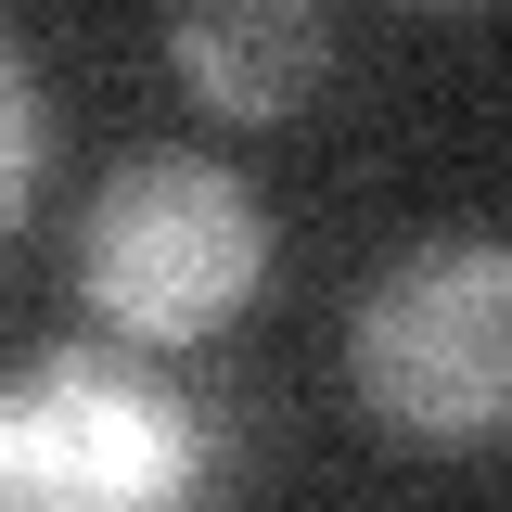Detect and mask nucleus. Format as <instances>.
<instances>
[{
    "label": "nucleus",
    "mask_w": 512,
    "mask_h": 512,
    "mask_svg": "<svg viewBox=\"0 0 512 512\" xmlns=\"http://www.w3.org/2000/svg\"><path fill=\"white\" fill-rule=\"evenodd\" d=\"M167 77L231 128H282L333 77V13L320 0H180L167 13Z\"/></svg>",
    "instance_id": "20e7f679"
},
{
    "label": "nucleus",
    "mask_w": 512,
    "mask_h": 512,
    "mask_svg": "<svg viewBox=\"0 0 512 512\" xmlns=\"http://www.w3.org/2000/svg\"><path fill=\"white\" fill-rule=\"evenodd\" d=\"M0 103H13V154H0V218L26 231V218H39V167H52V77H39V52H26V39L0 52Z\"/></svg>",
    "instance_id": "39448f33"
},
{
    "label": "nucleus",
    "mask_w": 512,
    "mask_h": 512,
    "mask_svg": "<svg viewBox=\"0 0 512 512\" xmlns=\"http://www.w3.org/2000/svg\"><path fill=\"white\" fill-rule=\"evenodd\" d=\"M205 474V423L167 372L116 346H39L0 397V487L52 512H141Z\"/></svg>",
    "instance_id": "7ed1b4c3"
},
{
    "label": "nucleus",
    "mask_w": 512,
    "mask_h": 512,
    "mask_svg": "<svg viewBox=\"0 0 512 512\" xmlns=\"http://www.w3.org/2000/svg\"><path fill=\"white\" fill-rule=\"evenodd\" d=\"M346 384L397 448L512 436V231H423L346 320Z\"/></svg>",
    "instance_id": "f03ea898"
},
{
    "label": "nucleus",
    "mask_w": 512,
    "mask_h": 512,
    "mask_svg": "<svg viewBox=\"0 0 512 512\" xmlns=\"http://www.w3.org/2000/svg\"><path fill=\"white\" fill-rule=\"evenodd\" d=\"M256 282H269V205L192 141L116 154L103 192L77 205V308L128 346H205L256 308Z\"/></svg>",
    "instance_id": "f257e3e1"
},
{
    "label": "nucleus",
    "mask_w": 512,
    "mask_h": 512,
    "mask_svg": "<svg viewBox=\"0 0 512 512\" xmlns=\"http://www.w3.org/2000/svg\"><path fill=\"white\" fill-rule=\"evenodd\" d=\"M397 13H500V0H397Z\"/></svg>",
    "instance_id": "423d86ee"
}]
</instances>
